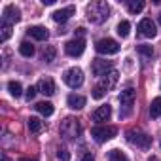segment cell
Returning <instances> with one entry per match:
<instances>
[{"label":"cell","mask_w":161,"mask_h":161,"mask_svg":"<svg viewBox=\"0 0 161 161\" xmlns=\"http://www.w3.org/2000/svg\"><path fill=\"white\" fill-rule=\"evenodd\" d=\"M129 31H131V23H129V21H121V23L118 25V34H119L121 38H127V36H129Z\"/></svg>","instance_id":"obj_27"},{"label":"cell","mask_w":161,"mask_h":161,"mask_svg":"<svg viewBox=\"0 0 161 161\" xmlns=\"http://www.w3.org/2000/svg\"><path fill=\"white\" fill-rule=\"evenodd\" d=\"M108 159H110V161H129V157H127L123 152H119V150H112L110 155H108Z\"/></svg>","instance_id":"obj_28"},{"label":"cell","mask_w":161,"mask_h":161,"mask_svg":"<svg viewBox=\"0 0 161 161\" xmlns=\"http://www.w3.org/2000/svg\"><path fill=\"white\" fill-rule=\"evenodd\" d=\"M19 161H36V159H34V157H21Z\"/></svg>","instance_id":"obj_34"},{"label":"cell","mask_w":161,"mask_h":161,"mask_svg":"<svg viewBox=\"0 0 161 161\" xmlns=\"http://www.w3.org/2000/svg\"><path fill=\"white\" fill-rule=\"evenodd\" d=\"M19 53H21L23 57H32V55H34V46L29 44V42H21V46H19Z\"/></svg>","instance_id":"obj_26"},{"label":"cell","mask_w":161,"mask_h":161,"mask_svg":"<svg viewBox=\"0 0 161 161\" xmlns=\"http://www.w3.org/2000/svg\"><path fill=\"white\" fill-rule=\"evenodd\" d=\"M91 70H93V74H95V76L103 78V76H106L108 72H112V70H114V68H112V61L95 59V61H93V64H91Z\"/></svg>","instance_id":"obj_11"},{"label":"cell","mask_w":161,"mask_h":161,"mask_svg":"<svg viewBox=\"0 0 161 161\" xmlns=\"http://www.w3.org/2000/svg\"><path fill=\"white\" fill-rule=\"evenodd\" d=\"M63 80H64V84L68 86V87H72V89H78L80 86L84 84V72L80 70V68H68L66 72H64V76H63Z\"/></svg>","instance_id":"obj_6"},{"label":"cell","mask_w":161,"mask_h":161,"mask_svg":"<svg viewBox=\"0 0 161 161\" xmlns=\"http://www.w3.org/2000/svg\"><path fill=\"white\" fill-rule=\"evenodd\" d=\"M29 34L34 38V40H40V42H44V40H47L49 38V32H47V29L46 27H29Z\"/></svg>","instance_id":"obj_16"},{"label":"cell","mask_w":161,"mask_h":161,"mask_svg":"<svg viewBox=\"0 0 161 161\" xmlns=\"http://www.w3.org/2000/svg\"><path fill=\"white\" fill-rule=\"evenodd\" d=\"M36 89H38V93H42L46 97H51L55 93V84H53L51 78H42L38 82V86H36Z\"/></svg>","instance_id":"obj_13"},{"label":"cell","mask_w":161,"mask_h":161,"mask_svg":"<svg viewBox=\"0 0 161 161\" xmlns=\"http://www.w3.org/2000/svg\"><path fill=\"white\" fill-rule=\"evenodd\" d=\"M138 34H140L142 38H155V36H157V27H155V23H153L150 17L142 19V21L138 23Z\"/></svg>","instance_id":"obj_10"},{"label":"cell","mask_w":161,"mask_h":161,"mask_svg":"<svg viewBox=\"0 0 161 161\" xmlns=\"http://www.w3.org/2000/svg\"><path fill=\"white\" fill-rule=\"evenodd\" d=\"M8 91H10L12 97H21L23 95V87H21L19 82H15V80H12V82L8 84Z\"/></svg>","instance_id":"obj_22"},{"label":"cell","mask_w":161,"mask_h":161,"mask_svg":"<svg viewBox=\"0 0 161 161\" xmlns=\"http://www.w3.org/2000/svg\"><path fill=\"white\" fill-rule=\"evenodd\" d=\"M133 106H135V89L127 87L125 91L119 93V114L121 116H129Z\"/></svg>","instance_id":"obj_5"},{"label":"cell","mask_w":161,"mask_h":161,"mask_svg":"<svg viewBox=\"0 0 161 161\" xmlns=\"http://www.w3.org/2000/svg\"><path fill=\"white\" fill-rule=\"evenodd\" d=\"M116 135H118V129H116L114 125H97V127L91 129V136H93L97 142L112 140Z\"/></svg>","instance_id":"obj_4"},{"label":"cell","mask_w":161,"mask_h":161,"mask_svg":"<svg viewBox=\"0 0 161 161\" xmlns=\"http://www.w3.org/2000/svg\"><path fill=\"white\" fill-rule=\"evenodd\" d=\"M84 49H86V40L84 38H74V40L64 44V51L70 57H80L84 53Z\"/></svg>","instance_id":"obj_8"},{"label":"cell","mask_w":161,"mask_h":161,"mask_svg":"<svg viewBox=\"0 0 161 161\" xmlns=\"http://www.w3.org/2000/svg\"><path fill=\"white\" fill-rule=\"evenodd\" d=\"M125 135H127V140H129L131 144H135L136 148L148 150V148L152 146V136H150V135H146V133H144V131H140V129H129Z\"/></svg>","instance_id":"obj_3"},{"label":"cell","mask_w":161,"mask_h":161,"mask_svg":"<svg viewBox=\"0 0 161 161\" xmlns=\"http://www.w3.org/2000/svg\"><path fill=\"white\" fill-rule=\"evenodd\" d=\"M159 23H161V12H159Z\"/></svg>","instance_id":"obj_36"},{"label":"cell","mask_w":161,"mask_h":161,"mask_svg":"<svg viewBox=\"0 0 161 161\" xmlns=\"http://www.w3.org/2000/svg\"><path fill=\"white\" fill-rule=\"evenodd\" d=\"M118 78H119L118 70H112V72H108L106 76H103V78H101V82L97 84V87H99L101 91L108 93L110 89H114V87H116V84H118Z\"/></svg>","instance_id":"obj_9"},{"label":"cell","mask_w":161,"mask_h":161,"mask_svg":"<svg viewBox=\"0 0 161 161\" xmlns=\"http://www.w3.org/2000/svg\"><path fill=\"white\" fill-rule=\"evenodd\" d=\"M66 103H68V106H70L72 110H80V108H84V106H86V97L72 93V95H68Z\"/></svg>","instance_id":"obj_17"},{"label":"cell","mask_w":161,"mask_h":161,"mask_svg":"<svg viewBox=\"0 0 161 161\" xmlns=\"http://www.w3.org/2000/svg\"><path fill=\"white\" fill-rule=\"evenodd\" d=\"M150 116H152V118H159V116H161V97H157V99H153V101H152Z\"/></svg>","instance_id":"obj_25"},{"label":"cell","mask_w":161,"mask_h":161,"mask_svg":"<svg viewBox=\"0 0 161 161\" xmlns=\"http://www.w3.org/2000/svg\"><path fill=\"white\" fill-rule=\"evenodd\" d=\"M74 12H76L74 6H66V8H63V10H57V12L53 14V19H55L57 23H66V21L74 15Z\"/></svg>","instance_id":"obj_15"},{"label":"cell","mask_w":161,"mask_h":161,"mask_svg":"<svg viewBox=\"0 0 161 161\" xmlns=\"http://www.w3.org/2000/svg\"><path fill=\"white\" fill-rule=\"evenodd\" d=\"M110 116H112V108L108 106V104H103V106H99L95 112H93V121H97V123H103V121H108L110 119Z\"/></svg>","instance_id":"obj_14"},{"label":"cell","mask_w":161,"mask_h":161,"mask_svg":"<svg viewBox=\"0 0 161 161\" xmlns=\"http://www.w3.org/2000/svg\"><path fill=\"white\" fill-rule=\"evenodd\" d=\"M95 49H97L101 55H114V53L119 51V44H118L116 40H112V38H103V40L97 42Z\"/></svg>","instance_id":"obj_7"},{"label":"cell","mask_w":161,"mask_h":161,"mask_svg":"<svg viewBox=\"0 0 161 161\" xmlns=\"http://www.w3.org/2000/svg\"><path fill=\"white\" fill-rule=\"evenodd\" d=\"M10 36H12V25L8 21H2V25H0V42H6Z\"/></svg>","instance_id":"obj_21"},{"label":"cell","mask_w":161,"mask_h":161,"mask_svg":"<svg viewBox=\"0 0 161 161\" xmlns=\"http://www.w3.org/2000/svg\"><path fill=\"white\" fill-rule=\"evenodd\" d=\"M76 34H78V36H84V34H86V29H82V27H80V29L76 31Z\"/></svg>","instance_id":"obj_32"},{"label":"cell","mask_w":161,"mask_h":161,"mask_svg":"<svg viewBox=\"0 0 161 161\" xmlns=\"http://www.w3.org/2000/svg\"><path fill=\"white\" fill-rule=\"evenodd\" d=\"M57 157H59V161H70V153H68L66 148H59L57 150Z\"/></svg>","instance_id":"obj_29"},{"label":"cell","mask_w":161,"mask_h":161,"mask_svg":"<svg viewBox=\"0 0 161 161\" xmlns=\"http://www.w3.org/2000/svg\"><path fill=\"white\" fill-rule=\"evenodd\" d=\"M55 57H57V49H55L53 46H46V47L42 49V61H44V63H53Z\"/></svg>","instance_id":"obj_19"},{"label":"cell","mask_w":161,"mask_h":161,"mask_svg":"<svg viewBox=\"0 0 161 161\" xmlns=\"http://www.w3.org/2000/svg\"><path fill=\"white\" fill-rule=\"evenodd\" d=\"M86 14H87V19H89L91 23L101 25V23H104V21L110 17V8H108L106 2H103V0H97V2L87 4Z\"/></svg>","instance_id":"obj_1"},{"label":"cell","mask_w":161,"mask_h":161,"mask_svg":"<svg viewBox=\"0 0 161 161\" xmlns=\"http://www.w3.org/2000/svg\"><path fill=\"white\" fill-rule=\"evenodd\" d=\"M27 127H29L31 133L38 135V133H42V129H44V121H40L38 118H29V119H27Z\"/></svg>","instance_id":"obj_18"},{"label":"cell","mask_w":161,"mask_h":161,"mask_svg":"<svg viewBox=\"0 0 161 161\" xmlns=\"http://www.w3.org/2000/svg\"><path fill=\"white\" fill-rule=\"evenodd\" d=\"M42 2H44L46 6H53V4H55V0H42Z\"/></svg>","instance_id":"obj_33"},{"label":"cell","mask_w":161,"mask_h":161,"mask_svg":"<svg viewBox=\"0 0 161 161\" xmlns=\"http://www.w3.org/2000/svg\"><path fill=\"white\" fill-rule=\"evenodd\" d=\"M2 21H8L10 25H14V23H17L19 19H21V12H19V8H15L14 4H8L6 8H4V12H2Z\"/></svg>","instance_id":"obj_12"},{"label":"cell","mask_w":161,"mask_h":161,"mask_svg":"<svg viewBox=\"0 0 161 161\" xmlns=\"http://www.w3.org/2000/svg\"><path fill=\"white\" fill-rule=\"evenodd\" d=\"M36 110H38L42 116H46V118H47V116H51V114H53V104H51V103H47V101H44V103H38V104H36Z\"/></svg>","instance_id":"obj_20"},{"label":"cell","mask_w":161,"mask_h":161,"mask_svg":"<svg viewBox=\"0 0 161 161\" xmlns=\"http://www.w3.org/2000/svg\"><path fill=\"white\" fill-rule=\"evenodd\" d=\"M80 121L76 119V118H64L63 121H61V135L66 138V140H74V138H78L80 136Z\"/></svg>","instance_id":"obj_2"},{"label":"cell","mask_w":161,"mask_h":161,"mask_svg":"<svg viewBox=\"0 0 161 161\" xmlns=\"http://www.w3.org/2000/svg\"><path fill=\"white\" fill-rule=\"evenodd\" d=\"M136 51L144 57V61H150L152 57H153V49H152V46H146V44H140V46H136Z\"/></svg>","instance_id":"obj_24"},{"label":"cell","mask_w":161,"mask_h":161,"mask_svg":"<svg viewBox=\"0 0 161 161\" xmlns=\"http://www.w3.org/2000/svg\"><path fill=\"white\" fill-rule=\"evenodd\" d=\"M36 93H38V89H36V87H32V86H31V87H29V89H27V93H25V97H27V101H32V99H34V95H36Z\"/></svg>","instance_id":"obj_31"},{"label":"cell","mask_w":161,"mask_h":161,"mask_svg":"<svg viewBox=\"0 0 161 161\" xmlns=\"http://www.w3.org/2000/svg\"><path fill=\"white\" fill-rule=\"evenodd\" d=\"M2 161H10V157L8 155H2Z\"/></svg>","instance_id":"obj_35"},{"label":"cell","mask_w":161,"mask_h":161,"mask_svg":"<svg viewBox=\"0 0 161 161\" xmlns=\"http://www.w3.org/2000/svg\"><path fill=\"white\" fill-rule=\"evenodd\" d=\"M80 161H95V157H93V153H91V152L84 150V152H82V157H80Z\"/></svg>","instance_id":"obj_30"},{"label":"cell","mask_w":161,"mask_h":161,"mask_svg":"<svg viewBox=\"0 0 161 161\" xmlns=\"http://www.w3.org/2000/svg\"><path fill=\"white\" fill-rule=\"evenodd\" d=\"M127 10L131 14H140L144 10V2H142V0H129V2H127Z\"/></svg>","instance_id":"obj_23"}]
</instances>
